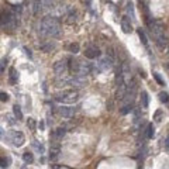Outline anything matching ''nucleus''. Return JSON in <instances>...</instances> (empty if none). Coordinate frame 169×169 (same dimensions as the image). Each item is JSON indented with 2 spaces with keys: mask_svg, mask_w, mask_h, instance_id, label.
<instances>
[{
  "mask_svg": "<svg viewBox=\"0 0 169 169\" xmlns=\"http://www.w3.org/2000/svg\"><path fill=\"white\" fill-rule=\"evenodd\" d=\"M24 51H26V54H27L28 56H31V52H30V50H27V48H24Z\"/></svg>",
  "mask_w": 169,
  "mask_h": 169,
  "instance_id": "e433bc0d",
  "label": "nucleus"
},
{
  "mask_svg": "<svg viewBox=\"0 0 169 169\" xmlns=\"http://www.w3.org/2000/svg\"><path fill=\"white\" fill-rule=\"evenodd\" d=\"M23 159H24V162H26V164H32V161H34V156H32L31 152L26 151V152L23 154Z\"/></svg>",
  "mask_w": 169,
  "mask_h": 169,
  "instance_id": "f3484780",
  "label": "nucleus"
},
{
  "mask_svg": "<svg viewBox=\"0 0 169 169\" xmlns=\"http://www.w3.org/2000/svg\"><path fill=\"white\" fill-rule=\"evenodd\" d=\"M0 99H2V101H7L9 100V95L5 93V92H2V93H0Z\"/></svg>",
  "mask_w": 169,
  "mask_h": 169,
  "instance_id": "2f4dec72",
  "label": "nucleus"
},
{
  "mask_svg": "<svg viewBox=\"0 0 169 169\" xmlns=\"http://www.w3.org/2000/svg\"><path fill=\"white\" fill-rule=\"evenodd\" d=\"M73 113H75V109L73 107H59V114L65 119H69L72 117Z\"/></svg>",
  "mask_w": 169,
  "mask_h": 169,
  "instance_id": "9b49d317",
  "label": "nucleus"
},
{
  "mask_svg": "<svg viewBox=\"0 0 169 169\" xmlns=\"http://www.w3.org/2000/svg\"><path fill=\"white\" fill-rule=\"evenodd\" d=\"M86 3H87V6H90V0H86Z\"/></svg>",
  "mask_w": 169,
  "mask_h": 169,
  "instance_id": "58836bf2",
  "label": "nucleus"
},
{
  "mask_svg": "<svg viewBox=\"0 0 169 169\" xmlns=\"http://www.w3.org/2000/svg\"><path fill=\"white\" fill-rule=\"evenodd\" d=\"M85 56L89 58V59H95V58H99L100 56V50L97 47H87L85 50Z\"/></svg>",
  "mask_w": 169,
  "mask_h": 169,
  "instance_id": "0eeeda50",
  "label": "nucleus"
},
{
  "mask_svg": "<svg viewBox=\"0 0 169 169\" xmlns=\"http://www.w3.org/2000/svg\"><path fill=\"white\" fill-rule=\"evenodd\" d=\"M9 165H10V158H5V156H2V168L3 169L9 168Z\"/></svg>",
  "mask_w": 169,
  "mask_h": 169,
  "instance_id": "a878e982",
  "label": "nucleus"
},
{
  "mask_svg": "<svg viewBox=\"0 0 169 169\" xmlns=\"http://www.w3.org/2000/svg\"><path fill=\"white\" fill-rule=\"evenodd\" d=\"M125 9H127V13L130 14V17L133 18H135V16H134V7H133V5H131V3H127V7H125Z\"/></svg>",
  "mask_w": 169,
  "mask_h": 169,
  "instance_id": "5701e85b",
  "label": "nucleus"
},
{
  "mask_svg": "<svg viewBox=\"0 0 169 169\" xmlns=\"http://www.w3.org/2000/svg\"><path fill=\"white\" fill-rule=\"evenodd\" d=\"M69 85L73 86V87H83L85 85H86V80L83 79V76L76 75V76H73V78L69 79Z\"/></svg>",
  "mask_w": 169,
  "mask_h": 169,
  "instance_id": "6e6552de",
  "label": "nucleus"
},
{
  "mask_svg": "<svg viewBox=\"0 0 169 169\" xmlns=\"http://www.w3.org/2000/svg\"><path fill=\"white\" fill-rule=\"evenodd\" d=\"M113 66V58H110V56H104V58H101L99 59L96 65V72H104L107 69H110Z\"/></svg>",
  "mask_w": 169,
  "mask_h": 169,
  "instance_id": "39448f33",
  "label": "nucleus"
},
{
  "mask_svg": "<svg viewBox=\"0 0 169 169\" xmlns=\"http://www.w3.org/2000/svg\"><path fill=\"white\" fill-rule=\"evenodd\" d=\"M121 28H123V31L125 34H130V32L133 31V26H131V21H130V18L125 16V17L121 18Z\"/></svg>",
  "mask_w": 169,
  "mask_h": 169,
  "instance_id": "9d476101",
  "label": "nucleus"
},
{
  "mask_svg": "<svg viewBox=\"0 0 169 169\" xmlns=\"http://www.w3.org/2000/svg\"><path fill=\"white\" fill-rule=\"evenodd\" d=\"M168 50H169V47H168ZM168 54H169V52H168Z\"/></svg>",
  "mask_w": 169,
  "mask_h": 169,
  "instance_id": "ea45409f",
  "label": "nucleus"
},
{
  "mask_svg": "<svg viewBox=\"0 0 169 169\" xmlns=\"http://www.w3.org/2000/svg\"><path fill=\"white\" fill-rule=\"evenodd\" d=\"M92 71H96V68L93 66V64L90 62H80V69H79V76H85V75H89L92 73Z\"/></svg>",
  "mask_w": 169,
  "mask_h": 169,
  "instance_id": "423d86ee",
  "label": "nucleus"
},
{
  "mask_svg": "<svg viewBox=\"0 0 169 169\" xmlns=\"http://www.w3.org/2000/svg\"><path fill=\"white\" fill-rule=\"evenodd\" d=\"M164 146H165V149L169 152V134H168V137H166V140H165V142H164Z\"/></svg>",
  "mask_w": 169,
  "mask_h": 169,
  "instance_id": "72a5a7b5",
  "label": "nucleus"
},
{
  "mask_svg": "<svg viewBox=\"0 0 169 169\" xmlns=\"http://www.w3.org/2000/svg\"><path fill=\"white\" fill-rule=\"evenodd\" d=\"M6 120H7V123L10 124V125H14V124L17 123L18 120H14L13 117H11V116H6Z\"/></svg>",
  "mask_w": 169,
  "mask_h": 169,
  "instance_id": "7c9ffc66",
  "label": "nucleus"
},
{
  "mask_svg": "<svg viewBox=\"0 0 169 169\" xmlns=\"http://www.w3.org/2000/svg\"><path fill=\"white\" fill-rule=\"evenodd\" d=\"M80 99V95H79L78 90H62L59 93L55 95V100L58 103H62V104H73Z\"/></svg>",
  "mask_w": 169,
  "mask_h": 169,
  "instance_id": "f03ea898",
  "label": "nucleus"
},
{
  "mask_svg": "<svg viewBox=\"0 0 169 169\" xmlns=\"http://www.w3.org/2000/svg\"><path fill=\"white\" fill-rule=\"evenodd\" d=\"M32 146H34V148H37L40 154H44V146H42V144H38L37 141H34V142H32Z\"/></svg>",
  "mask_w": 169,
  "mask_h": 169,
  "instance_id": "bb28decb",
  "label": "nucleus"
},
{
  "mask_svg": "<svg viewBox=\"0 0 169 169\" xmlns=\"http://www.w3.org/2000/svg\"><path fill=\"white\" fill-rule=\"evenodd\" d=\"M131 110H133V106H131V104H125L123 109L120 110V113H121V114H127V113H130Z\"/></svg>",
  "mask_w": 169,
  "mask_h": 169,
  "instance_id": "393cba45",
  "label": "nucleus"
},
{
  "mask_svg": "<svg viewBox=\"0 0 169 169\" xmlns=\"http://www.w3.org/2000/svg\"><path fill=\"white\" fill-rule=\"evenodd\" d=\"M168 66H169V65H168Z\"/></svg>",
  "mask_w": 169,
  "mask_h": 169,
  "instance_id": "a19ab883",
  "label": "nucleus"
},
{
  "mask_svg": "<svg viewBox=\"0 0 169 169\" xmlns=\"http://www.w3.org/2000/svg\"><path fill=\"white\" fill-rule=\"evenodd\" d=\"M65 135V128H58L56 131H55V137L56 138H62Z\"/></svg>",
  "mask_w": 169,
  "mask_h": 169,
  "instance_id": "cd10ccee",
  "label": "nucleus"
},
{
  "mask_svg": "<svg viewBox=\"0 0 169 169\" xmlns=\"http://www.w3.org/2000/svg\"><path fill=\"white\" fill-rule=\"evenodd\" d=\"M164 119V111L162 110H156L155 114H154V120H155V123H161Z\"/></svg>",
  "mask_w": 169,
  "mask_h": 169,
  "instance_id": "aec40b11",
  "label": "nucleus"
},
{
  "mask_svg": "<svg viewBox=\"0 0 169 169\" xmlns=\"http://www.w3.org/2000/svg\"><path fill=\"white\" fill-rule=\"evenodd\" d=\"M27 125H28V128H30L31 131H35V130H37V121L32 119V117H28Z\"/></svg>",
  "mask_w": 169,
  "mask_h": 169,
  "instance_id": "6ab92c4d",
  "label": "nucleus"
},
{
  "mask_svg": "<svg viewBox=\"0 0 169 169\" xmlns=\"http://www.w3.org/2000/svg\"><path fill=\"white\" fill-rule=\"evenodd\" d=\"M7 65V59H3L2 61V73H5V66Z\"/></svg>",
  "mask_w": 169,
  "mask_h": 169,
  "instance_id": "f704fd0d",
  "label": "nucleus"
},
{
  "mask_svg": "<svg viewBox=\"0 0 169 169\" xmlns=\"http://www.w3.org/2000/svg\"><path fill=\"white\" fill-rule=\"evenodd\" d=\"M68 59H61V61H56L54 64V72L56 73V76H64L66 71L69 69V65L66 62Z\"/></svg>",
  "mask_w": 169,
  "mask_h": 169,
  "instance_id": "7ed1b4c3",
  "label": "nucleus"
},
{
  "mask_svg": "<svg viewBox=\"0 0 169 169\" xmlns=\"http://www.w3.org/2000/svg\"><path fill=\"white\" fill-rule=\"evenodd\" d=\"M52 48H54V44H48V45L42 47V50L45 51V52H50V50H52Z\"/></svg>",
  "mask_w": 169,
  "mask_h": 169,
  "instance_id": "473e14b6",
  "label": "nucleus"
},
{
  "mask_svg": "<svg viewBox=\"0 0 169 169\" xmlns=\"http://www.w3.org/2000/svg\"><path fill=\"white\" fill-rule=\"evenodd\" d=\"M42 5L48 7V9H51V7H54V0H42Z\"/></svg>",
  "mask_w": 169,
  "mask_h": 169,
  "instance_id": "c756f323",
  "label": "nucleus"
},
{
  "mask_svg": "<svg viewBox=\"0 0 169 169\" xmlns=\"http://www.w3.org/2000/svg\"><path fill=\"white\" fill-rule=\"evenodd\" d=\"M141 104L144 109H146L148 104H149V97H148V93H146V92H141Z\"/></svg>",
  "mask_w": 169,
  "mask_h": 169,
  "instance_id": "2eb2a0df",
  "label": "nucleus"
},
{
  "mask_svg": "<svg viewBox=\"0 0 169 169\" xmlns=\"http://www.w3.org/2000/svg\"><path fill=\"white\" fill-rule=\"evenodd\" d=\"M41 5H42V2H40V0H35V3H34V14L40 13V10H41Z\"/></svg>",
  "mask_w": 169,
  "mask_h": 169,
  "instance_id": "b1692460",
  "label": "nucleus"
},
{
  "mask_svg": "<svg viewBox=\"0 0 169 169\" xmlns=\"http://www.w3.org/2000/svg\"><path fill=\"white\" fill-rule=\"evenodd\" d=\"M68 65H69V71L72 73H79V69H80V62L78 59H73V58H69L68 59Z\"/></svg>",
  "mask_w": 169,
  "mask_h": 169,
  "instance_id": "1a4fd4ad",
  "label": "nucleus"
},
{
  "mask_svg": "<svg viewBox=\"0 0 169 169\" xmlns=\"http://www.w3.org/2000/svg\"><path fill=\"white\" fill-rule=\"evenodd\" d=\"M9 138L10 141H11V144H13L14 146H21L24 144V141H26V138H24V134L21 133V131H11V133L9 134Z\"/></svg>",
  "mask_w": 169,
  "mask_h": 169,
  "instance_id": "20e7f679",
  "label": "nucleus"
},
{
  "mask_svg": "<svg viewBox=\"0 0 169 169\" xmlns=\"http://www.w3.org/2000/svg\"><path fill=\"white\" fill-rule=\"evenodd\" d=\"M159 100L162 101V103H168V100H169V95L166 93V92H161V93H159Z\"/></svg>",
  "mask_w": 169,
  "mask_h": 169,
  "instance_id": "4be33fe9",
  "label": "nucleus"
},
{
  "mask_svg": "<svg viewBox=\"0 0 169 169\" xmlns=\"http://www.w3.org/2000/svg\"><path fill=\"white\" fill-rule=\"evenodd\" d=\"M107 52H109L110 58H114V52H113V50H111V48H109V51H107Z\"/></svg>",
  "mask_w": 169,
  "mask_h": 169,
  "instance_id": "c9c22d12",
  "label": "nucleus"
},
{
  "mask_svg": "<svg viewBox=\"0 0 169 169\" xmlns=\"http://www.w3.org/2000/svg\"><path fill=\"white\" fill-rule=\"evenodd\" d=\"M154 78H155V80L158 82V85H161V86H164V85H165V80H164L162 78H161L158 73H154Z\"/></svg>",
  "mask_w": 169,
  "mask_h": 169,
  "instance_id": "c85d7f7f",
  "label": "nucleus"
},
{
  "mask_svg": "<svg viewBox=\"0 0 169 169\" xmlns=\"http://www.w3.org/2000/svg\"><path fill=\"white\" fill-rule=\"evenodd\" d=\"M23 169H24V168H23Z\"/></svg>",
  "mask_w": 169,
  "mask_h": 169,
  "instance_id": "79ce46f5",
  "label": "nucleus"
},
{
  "mask_svg": "<svg viewBox=\"0 0 169 169\" xmlns=\"http://www.w3.org/2000/svg\"><path fill=\"white\" fill-rule=\"evenodd\" d=\"M38 125H40V130H44V123H42V121L38 124Z\"/></svg>",
  "mask_w": 169,
  "mask_h": 169,
  "instance_id": "4c0bfd02",
  "label": "nucleus"
},
{
  "mask_svg": "<svg viewBox=\"0 0 169 169\" xmlns=\"http://www.w3.org/2000/svg\"><path fill=\"white\" fill-rule=\"evenodd\" d=\"M154 135H155V127H154L152 124H148V125H146V137L154 138Z\"/></svg>",
  "mask_w": 169,
  "mask_h": 169,
  "instance_id": "a211bd4d",
  "label": "nucleus"
},
{
  "mask_svg": "<svg viewBox=\"0 0 169 169\" xmlns=\"http://www.w3.org/2000/svg\"><path fill=\"white\" fill-rule=\"evenodd\" d=\"M66 48H68V51L69 52H72V54H78L79 50H80V47H79L78 42H72V44H69Z\"/></svg>",
  "mask_w": 169,
  "mask_h": 169,
  "instance_id": "dca6fc26",
  "label": "nucleus"
},
{
  "mask_svg": "<svg viewBox=\"0 0 169 169\" xmlns=\"http://www.w3.org/2000/svg\"><path fill=\"white\" fill-rule=\"evenodd\" d=\"M138 35H140V38H141V42L144 44V45H148V41H146V37H145V32L142 31L141 28H138Z\"/></svg>",
  "mask_w": 169,
  "mask_h": 169,
  "instance_id": "412c9836",
  "label": "nucleus"
},
{
  "mask_svg": "<svg viewBox=\"0 0 169 169\" xmlns=\"http://www.w3.org/2000/svg\"><path fill=\"white\" fill-rule=\"evenodd\" d=\"M18 80V72L16 71L14 68H10V78H9V82L11 85H16Z\"/></svg>",
  "mask_w": 169,
  "mask_h": 169,
  "instance_id": "ddd939ff",
  "label": "nucleus"
},
{
  "mask_svg": "<svg viewBox=\"0 0 169 169\" xmlns=\"http://www.w3.org/2000/svg\"><path fill=\"white\" fill-rule=\"evenodd\" d=\"M13 113H14V116H16V120H18V121L23 120V113H21V109H20L18 104L13 106Z\"/></svg>",
  "mask_w": 169,
  "mask_h": 169,
  "instance_id": "4468645a",
  "label": "nucleus"
},
{
  "mask_svg": "<svg viewBox=\"0 0 169 169\" xmlns=\"http://www.w3.org/2000/svg\"><path fill=\"white\" fill-rule=\"evenodd\" d=\"M41 31L48 37H56L61 32V24L55 17H44L41 20Z\"/></svg>",
  "mask_w": 169,
  "mask_h": 169,
  "instance_id": "f257e3e1",
  "label": "nucleus"
},
{
  "mask_svg": "<svg viewBox=\"0 0 169 169\" xmlns=\"http://www.w3.org/2000/svg\"><path fill=\"white\" fill-rule=\"evenodd\" d=\"M66 21H68L69 24H73L76 20H78V13H76V10H73V9H71L69 10V13H68V16H66Z\"/></svg>",
  "mask_w": 169,
  "mask_h": 169,
  "instance_id": "f8f14e48",
  "label": "nucleus"
}]
</instances>
